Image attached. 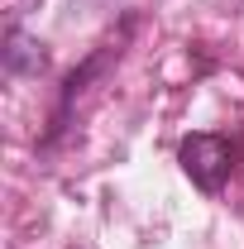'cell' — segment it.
<instances>
[{"instance_id": "obj_1", "label": "cell", "mask_w": 244, "mask_h": 249, "mask_svg": "<svg viewBox=\"0 0 244 249\" xmlns=\"http://www.w3.org/2000/svg\"><path fill=\"white\" fill-rule=\"evenodd\" d=\"M177 158H182L187 178L201 187V192H220L225 178L235 173V144L220 139V134H187Z\"/></svg>"}, {"instance_id": "obj_2", "label": "cell", "mask_w": 244, "mask_h": 249, "mask_svg": "<svg viewBox=\"0 0 244 249\" xmlns=\"http://www.w3.org/2000/svg\"><path fill=\"white\" fill-rule=\"evenodd\" d=\"M5 67L10 72H38L43 67V53H38V43H34L29 34H10V48H5Z\"/></svg>"}]
</instances>
